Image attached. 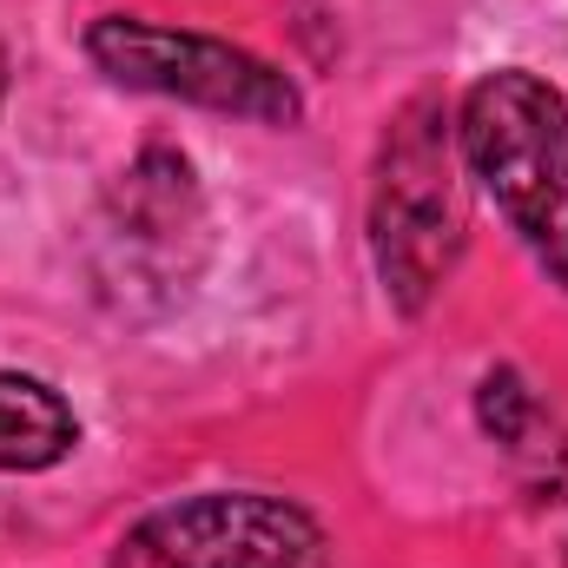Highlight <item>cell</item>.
Wrapping results in <instances>:
<instances>
[{
    "label": "cell",
    "mask_w": 568,
    "mask_h": 568,
    "mask_svg": "<svg viewBox=\"0 0 568 568\" xmlns=\"http://www.w3.org/2000/svg\"><path fill=\"white\" fill-rule=\"evenodd\" d=\"M456 145L503 225L568 291V100L523 67L483 73L463 93Z\"/></svg>",
    "instance_id": "1"
},
{
    "label": "cell",
    "mask_w": 568,
    "mask_h": 568,
    "mask_svg": "<svg viewBox=\"0 0 568 568\" xmlns=\"http://www.w3.org/2000/svg\"><path fill=\"white\" fill-rule=\"evenodd\" d=\"M463 185L449 172V133L436 100H417L377 165V199H371V245H377V272L397 291L404 311H417L436 284L449 278L456 252H463Z\"/></svg>",
    "instance_id": "2"
},
{
    "label": "cell",
    "mask_w": 568,
    "mask_h": 568,
    "mask_svg": "<svg viewBox=\"0 0 568 568\" xmlns=\"http://www.w3.org/2000/svg\"><path fill=\"white\" fill-rule=\"evenodd\" d=\"M73 410L53 384L0 371V469H53L73 449Z\"/></svg>",
    "instance_id": "5"
},
{
    "label": "cell",
    "mask_w": 568,
    "mask_h": 568,
    "mask_svg": "<svg viewBox=\"0 0 568 568\" xmlns=\"http://www.w3.org/2000/svg\"><path fill=\"white\" fill-rule=\"evenodd\" d=\"M87 53L120 87L192 100V106H212V113H239V120H265V126H291L304 113L297 87L284 80L278 67H265L258 53H245L232 40H212V33L106 13V20L87 27Z\"/></svg>",
    "instance_id": "3"
},
{
    "label": "cell",
    "mask_w": 568,
    "mask_h": 568,
    "mask_svg": "<svg viewBox=\"0 0 568 568\" xmlns=\"http://www.w3.org/2000/svg\"><path fill=\"white\" fill-rule=\"evenodd\" d=\"M0 100H7V47H0Z\"/></svg>",
    "instance_id": "6"
},
{
    "label": "cell",
    "mask_w": 568,
    "mask_h": 568,
    "mask_svg": "<svg viewBox=\"0 0 568 568\" xmlns=\"http://www.w3.org/2000/svg\"><path fill=\"white\" fill-rule=\"evenodd\" d=\"M113 568H331V536L284 496L219 489L133 523Z\"/></svg>",
    "instance_id": "4"
}]
</instances>
